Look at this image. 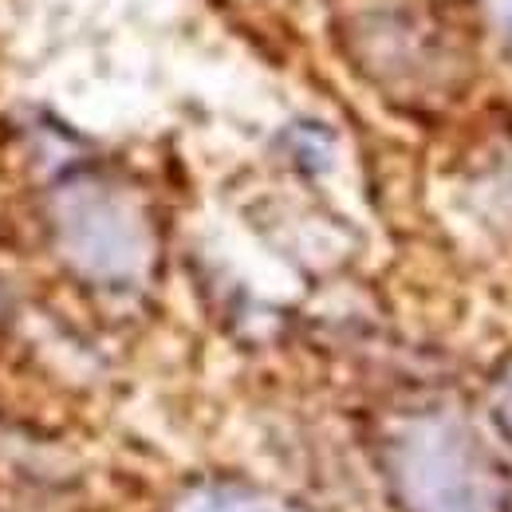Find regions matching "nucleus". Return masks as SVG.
<instances>
[{
	"instance_id": "4",
	"label": "nucleus",
	"mask_w": 512,
	"mask_h": 512,
	"mask_svg": "<svg viewBox=\"0 0 512 512\" xmlns=\"http://www.w3.org/2000/svg\"><path fill=\"white\" fill-rule=\"evenodd\" d=\"M501 418H505V430H509L512 438V386L505 390V398H501Z\"/></svg>"
},
{
	"instance_id": "1",
	"label": "nucleus",
	"mask_w": 512,
	"mask_h": 512,
	"mask_svg": "<svg viewBox=\"0 0 512 512\" xmlns=\"http://www.w3.org/2000/svg\"><path fill=\"white\" fill-rule=\"evenodd\" d=\"M402 512H505V481L485 442L453 418L406 422L386 453Z\"/></svg>"
},
{
	"instance_id": "3",
	"label": "nucleus",
	"mask_w": 512,
	"mask_h": 512,
	"mask_svg": "<svg viewBox=\"0 0 512 512\" xmlns=\"http://www.w3.org/2000/svg\"><path fill=\"white\" fill-rule=\"evenodd\" d=\"M489 8H493V20L512 36V0H489Z\"/></svg>"
},
{
	"instance_id": "2",
	"label": "nucleus",
	"mask_w": 512,
	"mask_h": 512,
	"mask_svg": "<svg viewBox=\"0 0 512 512\" xmlns=\"http://www.w3.org/2000/svg\"><path fill=\"white\" fill-rule=\"evenodd\" d=\"M174 512H304V509L288 505L284 497L249 489V485L209 481V485H193L186 497H178Z\"/></svg>"
}]
</instances>
